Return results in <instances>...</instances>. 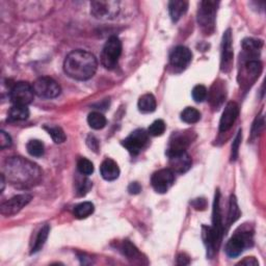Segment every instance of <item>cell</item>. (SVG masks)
<instances>
[{
  "label": "cell",
  "instance_id": "6da1fadb",
  "mask_svg": "<svg viewBox=\"0 0 266 266\" xmlns=\"http://www.w3.org/2000/svg\"><path fill=\"white\" fill-rule=\"evenodd\" d=\"M3 174L12 185L19 188H31L42 178L39 165L20 156L10 157L5 160Z\"/></svg>",
  "mask_w": 266,
  "mask_h": 266
},
{
  "label": "cell",
  "instance_id": "7a4b0ae2",
  "mask_svg": "<svg viewBox=\"0 0 266 266\" xmlns=\"http://www.w3.org/2000/svg\"><path fill=\"white\" fill-rule=\"evenodd\" d=\"M98 62L94 54L85 50H74L70 52L63 63V70L69 77L75 80H89L95 75Z\"/></svg>",
  "mask_w": 266,
  "mask_h": 266
},
{
  "label": "cell",
  "instance_id": "3957f363",
  "mask_svg": "<svg viewBox=\"0 0 266 266\" xmlns=\"http://www.w3.org/2000/svg\"><path fill=\"white\" fill-rule=\"evenodd\" d=\"M219 1H211L206 0L202 1L199 6L198 12V22L202 28V31L206 33H211L214 31L215 26V17H217Z\"/></svg>",
  "mask_w": 266,
  "mask_h": 266
},
{
  "label": "cell",
  "instance_id": "277c9868",
  "mask_svg": "<svg viewBox=\"0 0 266 266\" xmlns=\"http://www.w3.org/2000/svg\"><path fill=\"white\" fill-rule=\"evenodd\" d=\"M122 54V42L116 35L106 41L101 52V63L107 70H113L118 66Z\"/></svg>",
  "mask_w": 266,
  "mask_h": 266
},
{
  "label": "cell",
  "instance_id": "5b68a950",
  "mask_svg": "<svg viewBox=\"0 0 266 266\" xmlns=\"http://www.w3.org/2000/svg\"><path fill=\"white\" fill-rule=\"evenodd\" d=\"M120 12V2L97 0L91 2V14L96 19L109 20L118 16Z\"/></svg>",
  "mask_w": 266,
  "mask_h": 266
},
{
  "label": "cell",
  "instance_id": "8992f818",
  "mask_svg": "<svg viewBox=\"0 0 266 266\" xmlns=\"http://www.w3.org/2000/svg\"><path fill=\"white\" fill-rule=\"evenodd\" d=\"M253 246V236L249 232L236 233L226 244V254L230 258L238 257L246 248Z\"/></svg>",
  "mask_w": 266,
  "mask_h": 266
},
{
  "label": "cell",
  "instance_id": "52a82bcc",
  "mask_svg": "<svg viewBox=\"0 0 266 266\" xmlns=\"http://www.w3.org/2000/svg\"><path fill=\"white\" fill-rule=\"evenodd\" d=\"M34 97L33 86L28 82L20 81L13 85L10 92V99L14 105L31 104Z\"/></svg>",
  "mask_w": 266,
  "mask_h": 266
},
{
  "label": "cell",
  "instance_id": "ba28073f",
  "mask_svg": "<svg viewBox=\"0 0 266 266\" xmlns=\"http://www.w3.org/2000/svg\"><path fill=\"white\" fill-rule=\"evenodd\" d=\"M32 86L34 94L45 99L56 98L62 92L61 85L51 77H40L34 81Z\"/></svg>",
  "mask_w": 266,
  "mask_h": 266
},
{
  "label": "cell",
  "instance_id": "9c48e42d",
  "mask_svg": "<svg viewBox=\"0 0 266 266\" xmlns=\"http://www.w3.org/2000/svg\"><path fill=\"white\" fill-rule=\"evenodd\" d=\"M175 181L174 172L170 169H162L155 172L152 178H151V183H152L153 188L158 193H165Z\"/></svg>",
  "mask_w": 266,
  "mask_h": 266
},
{
  "label": "cell",
  "instance_id": "30bf717a",
  "mask_svg": "<svg viewBox=\"0 0 266 266\" xmlns=\"http://www.w3.org/2000/svg\"><path fill=\"white\" fill-rule=\"evenodd\" d=\"M149 139V133L143 129H136L123 141V146L131 155H138L146 146Z\"/></svg>",
  "mask_w": 266,
  "mask_h": 266
},
{
  "label": "cell",
  "instance_id": "8fae6325",
  "mask_svg": "<svg viewBox=\"0 0 266 266\" xmlns=\"http://www.w3.org/2000/svg\"><path fill=\"white\" fill-rule=\"evenodd\" d=\"M32 197L31 195H18L13 197L6 202H3L0 207V212L4 217H12V215L17 214L23 207H25L31 202Z\"/></svg>",
  "mask_w": 266,
  "mask_h": 266
},
{
  "label": "cell",
  "instance_id": "7c38bea8",
  "mask_svg": "<svg viewBox=\"0 0 266 266\" xmlns=\"http://www.w3.org/2000/svg\"><path fill=\"white\" fill-rule=\"evenodd\" d=\"M192 60V53L188 48L178 46L172 50L170 56V63L172 68L184 70Z\"/></svg>",
  "mask_w": 266,
  "mask_h": 266
},
{
  "label": "cell",
  "instance_id": "4fadbf2b",
  "mask_svg": "<svg viewBox=\"0 0 266 266\" xmlns=\"http://www.w3.org/2000/svg\"><path fill=\"white\" fill-rule=\"evenodd\" d=\"M168 157L171 167L170 170L174 172V174H176V172L177 174H184L191 168V158L186 151L180 153L171 154Z\"/></svg>",
  "mask_w": 266,
  "mask_h": 266
},
{
  "label": "cell",
  "instance_id": "5bb4252c",
  "mask_svg": "<svg viewBox=\"0 0 266 266\" xmlns=\"http://www.w3.org/2000/svg\"><path fill=\"white\" fill-rule=\"evenodd\" d=\"M233 62V47H232V34L231 31L228 30L224 37H222V44H221V61L220 67L221 71L228 72L231 68Z\"/></svg>",
  "mask_w": 266,
  "mask_h": 266
},
{
  "label": "cell",
  "instance_id": "9a60e30c",
  "mask_svg": "<svg viewBox=\"0 0 266 266\" xmlns=\"http://www.w3.org/2000/svg\"><path fill=\"white\" fill-rule=\"evenodd\" d=\"M239 116V106L236 102H229L224 112L221 114V118L219 121V131L220 132H226L230 128L233 126L235 121L237 120Z\"/></svg>",
  "mask_w": 266,
  "mask_h": 266
},
{
  "label": "cell",
  "instance_id": "2e32d148",
  "mask_svg": "<svg viewBox=\"0 0 266 266\" xmlns=\"http://www.w3.org/2000/svg\"><path fill=\"white\" fill-rule=\"evenodd\" d=\"M191 140L186 133H177L172 135V140L170 141L169 147L167 150V155L180 153L186 151V148L188 147Z\"/></svg>",
  "mask_w": 266,
  "mask_h": 266
},
{
  "label": "cell",
  "instance_id": "e0dca14e",
  "mask_svg": "<svg viewBox=\"0 0 266 266\" xmlns=\"http://www.w3.org/2000/svg\"><path fill=\"white\" fill-rule=\"evenodd\" d=\"M219 191L218 190L215 193V199H214V205H213V226L212 231L215 236V239H217L219 246L220 244L221 240V235H222V222H221V213H220V208H219Z\"/></svg>",
  "mask_w": 266,
  "mask_h": 266
},
{
  "label": "cell",
  "instance_id": "ac0fdd59",
  "mask_svg": "<svg viewBox=\"0 0 266 266\" xmlns=\"http://www.w3.org/2000/svg\"><path fill=\"white\" fill-rule=\"evenodd\" d=\"M100 172L106 181H114L120 176V168L116 161L109 158L102 162L100 167Z\"/></svg>",
  "mask_w": 266,
  "mask_h": 266
},
{
  "label": "cell",
  "instance_id": "d6986e66",
  "mask_svg": "<svg viewBox=\"0 0 266 266\" xmlns=\"http://www.w3.org/2000/svg\"><path fill=\"white\" fill-rule=\"evenodd\" d=\"M188 2L185 0H175V1H171L169 4L170 16L174 22H177L188 12Z\"/></svg>",
  "mask_w": 266,
  "mask_h": 266
},
{
  "label": "cell",
  "instance_id": "ffe728a7",
  "mask_svg": "<svg viewBox=\"0 0 266 266\" xmlns=\"http://www.w3.org/2000/svg\"><path fill=\"white\" fill-rule=\"evenodd\" d=\"M262 41H257L254 39H246L242 42V48L248 56V61L254 60L258 55V51L262 48Z\"/></svg>",
  "mask_w": 266,
  "mask_h": 266
},
{
  "label": "cell",
  "instance_id": "44dd1931",
  "mask_svg": "<svg viewBox=\"0 0 266 266\" xmlns=\"http://www.w3.org/2000/svg\"><path fill=\"white\" fill-rule=\"evenodd\" d=\"M30 117V110L25 105H14L9 111V121H25Z\"/></svg>",
  "mask_w": 266,
  "mask_h": 266
},
{
  "label": "cell",
  "instance_id": "7402d4cb",
  "mask_svg": "<svg viewBox=\"0 0 266 266\" xmlns=\"http://www.w3.org/2000/svg\"><path fill=\"white\" fill-rule=\"evenodd\" d=\"M156 99L152 94H146L139 100V110L142 113L153 112L156 110Z\"/></svg>",
  "mask_w": 266,
  "mask_h": 266
},
{
  "label": "cell",
  "instance_id": "603a6c76",
  "mask_svg": "<svg viewBox=\"0 0 266 266\" xmlns=\"http://www.w3.org/2000/svg\"><path fill=\"white\" fill-rule=\"evenodd\" d=\"M49 233H50V227L48 225H45L40 230L37 238H35V241L33 243V247L31 249V254H35V253H38L39 250H42V248L44 247V244L47 241Z\"/></svg>",
  "mask_w": 266,
  "mask_h": 266
},
{
  "label": "cell",
  "instance_id": "cb8c5ba5",
  "mask_svg": "<svg viewBox=\"0 0 266 266\" xmlns=\"http://www.w3.org/2000/svg\"><path fill=\"white\" fill-rule=\"evenodd\" d=\"M95 210V206L91 202H83L78 204L74 208V215L78 219H83L89 218L90 215L94 213Z\"/></svg>",
  "mask_w": 266,
  "mask_h": 266
},
{
  "label": "cell",
  "instance_id": "d4e9b609",
  "mask_svg": "<svg viewBox=\"0 0 266 266\" xmlns=\"http://www.w3.org/2000/svg\"><path fill=\"white\" fill-rule=\"evenodd\" d=\"M88 123L91 128L95 129V130H100L106 126V118L101 112L93 111L89 114Z\"/></svg>",
  "mask_w": 266,
  "mask_h": 266
},
{
  "label": "cell",
  "instance_id": "484cf974",
  "mask_svg": "<svg viewBox=\"0 0 266 266\" xmlns=\"http://www.w3.org/2000/svg\"><path fill=\"white\" fill-rule=\"evenodd\" d=\"M240 217V210L238 204H237V200L234 195L230 197L229 203V213H228V225H232Z\"/></svg>",
  "mask_w": 266,
  "mask_h": 266
},
{
  "label": "cell",
  "instance_id": "4316f807",
  "mask_svg": "<svg viewBox=\"0 0 266 266\" xmlns=\"http://www.w3.org/2000/svg\"><path fill=\"white\" fill-rule=\"evenodd\" d=\"M201 119V113L195 107H186L181 113V120L184 123L195 124L198 123Z\"/></svg>",
  "mask_w": 266,
  "mask_h": 266
},
{
  "label": "cell",
  "instance_id": "83f0119b",
  "mask_svg": "<svg viewBox=\"0 0 266 266\" xmlns=\"http://www.w3.org/2000/svg\"><path fill=\"white\" fill-rule=\"evenodd\" d=\"M27 152L33 157H41L44 155V143L39 140H32L27 142Z\"/></svg>",
  "mask_w": 266,
  "mask_h": 266
},
{
  "label": "cell",
  "instance_id": "f1b7e54d",
  "mask_svg": "<svg viewBox=\"0 0 266 266\" xmlns=\"http://www.w3.org/2000/svg\"><path fill=\"white\" fill-rule=\"evenodd\" d=\"M77 170L83 176H90L94 172V164L86 158H80L77 162Z\"/></svg>",
  "mask_w": 266,
  "mask_h": 266
},
{
  "label": "cell",
  "instance_id": "f546056e",
  "mask_svg": "<svg viewBox=\"0 0 266 266\" xmlns=\"http://www.w3.org/2000/svg\"><path fill=\"white\" fill-rule=\"evenodd\" d=\"M121 250H122V253L124 254V256H126L129 259H133V258L140 257L139 250L136 249L133 246V244L130 241H128V240H125L123 243H122Z\"/></svg>",
  "mask_w": 266,
  "mask_h": 266
},
{
  "label": "cell",
  "instance_id": "4dcf8cb0",
  "mask_svg": "<svg viewBox=\"0 0 266 266\" xmlns=\"http://www.w3.org/2000/svg\"><path fill=\"white\" fill-rule=\"evenodd\" d=\"M220 94L222 95V94H226V93L221 86L218 85L217 82H215L210 93V101L214 106H219L222 103V101H224V98L219 97Z\"/></svg>",
  "mask_w": 266,
  "mask_h": 266
},
{
  "label": "cell",
  "instance_id": "1f68e13d",
  "mask_svg": "<svg viewBox=\"0 0 266 266\" xmlns=\"http://www.w3.org/2000/svg\"><path fill=\"white\" fill-rule=\"evenodd\" d=\"M165 131V123L163 120H156L150 125L148 133L151 136H161Z\"/></svg>",
  "mask_w": 266,
  "mask_h": 266
},
{
  "label": "cell",
  "instance_id": "d6a6232c",
  "mask_svg": "<svg viewBox=\"0 0 266 266\" xmlns=\"http://www.w3.org/2000/svg\"><path fill=\"white\" fill-rule=\"evenodd\" d=\"M49 135L51 136L54 142L56 143H63L64 141L67 140V136L64 134L63 130L60 127H50L46 128Z\"/></svg>",
  "mask_w": 266,
  "mask_h": 266
},
{
  "label": "cell",
  "instance_id": "836d02e7",
  "mask_svg": "<svg viewBox=\"0 0 266 266\" xmlns=\"http://www.w3.org/2000/svg\"><path fill=\"white\" fill-rule=\"evenodd\" d=\"M191 95H192L193 100H195L196 102L200 103V102H203L204 100L207 98L208 92L204 85L198 84L195 86V88H193V90L191 92Z\"/></svg>",
  "mask_w": 266,
  "mask_h": 266
},
{
  "label": "cell",
  "instance_id": "e575fe53",
  "mask_svg": "<svg viewBox=\"0 0 266 266\" xmlns=\"http://www.w3.org/2000/svg\"><path fill=\"white\" fill-rule=\"evenodd\" d=\"M241 139H242V134H241V130L238 131L237 133L236 138L232 143V151H231V160L235 161L237 159V157H238V150H239V146L241 142Z\"/></svg>",
  "mask_w": 266,
  "mask_h": 266
},
{
  "label": "cell",
  "instance_id": "d590c367",
  "mask_svg": "<svg viewBox=\"0 0 266 266\" xmlns=\"http://www.w3.org/2000/svg\"><path fill=\"white\" fill-rule=\"evenodd\" d=\"M12 146V139L11 136L5 131H0V148L5 149Z\"/></svg>",
  "mask_w": 266,
  "mask_h": 266
},
{
  "label": "cell",
  "instance_id": "8d00e7d4",
  "mask_svg": "<svg viewBox=\"0 0 266 266\" xmlns=\"http://www.w3.org/2000/svg\"><path fill=\"white\" fill-rule=\"evenodd\" d=\"M92 188V183L89 179H83V180L78 184V195L84 196Z\"/></svg>",
  "mask_w": 266,
  "mask_h": 266
},
{
  "label": "cell",
  "instance_id": "74e56055",
  "mask_svg": "<svg viewBox=\"0 0 266 266\" xmlns=\"http://www.w3.org/2000/svg\"><path fill=\"white\" fill-rule=\"evenodd\" d=\"M86 142H88V146L93 150L95 151V152H97V151L99 150V141L98 140L95 138V136L93 135H90L88 140H86Z\"/></svg>",
  "mask_w": 266,
  "mask_h": 266
},
{
  "label": "cell",
  "instance_id": "f35d334b",
  "mask_svg": "<svg viewBox=\"0 0 266 266\" xmlns=\"http://www.w3.org/2000/svg\"><path fill=\"white\" fill-rule=\"evenodd\" d=\"M141 190V186L138 182H132L130 185L128 186V191L131 193V195H138Z\"/></svg>",
  "mask_w": 266,
  "mask_h": 266
},
{
  "label": "cell",
  "instance_id": "ab89813d",
  "mask_svg": "<svg viewBox=\"0 0 266 266\" xmlns=\"http://www.w3.org/2000/svg\"><path fill=\"white\" fill-rule=\"evenodd\" d=\"M206 201L205 199H197L192 202V205L193 207L196 208L197 210H204L206 208Z\"/></svg>",
  "mask_w": 266,
  "mask_h": 266
},
{
  "label": "cell",
  "instance_id": "60d3db41",
  "mask_svg": "<svg viewBox=\"0 0 266 266\" xmlns=\"http://www.w3.org/2000/svg\"><path fill=\"white\" fill-rule=\"evenodd\" d=\"M239 264L240 265H250V266H251V265H258L259 263L254 257H248V258L244 259V260L240 261Z\"/></svg>",
  "mask_w": 266,
  "mask_h": 266
},
{
  "label": "cell",
  "instance_id": "b9f144b4",
  "mask_svg": "<svg viewBox=\"0 0 266 266\" xmlns=\"http://www.w3.org/2000/svg\"><path fill=\"white\" fill-rule=\"evenodd\" d=\"M177 263L179 265H188V264H189V258L184 254L179 255L177 258Z\"/></svg>",
  "mask_w": 266,
  "mask_h": 266
},
{
  "label": "cell",
  "instance_id": "7bdbcfd3",
  "mask_svg": "<svg viewBox=\"0 0 266 266\" xmlns=\"http://www.w3.org/2000/svg\"><path fill=\"white\" fill-rule=\"evenodd\" d=\"M1 192L4 190V185H5V175L1 174Z\"/></svg>",
  "mask_w": 266,
  "mask_h": 266
}]
</instances>
